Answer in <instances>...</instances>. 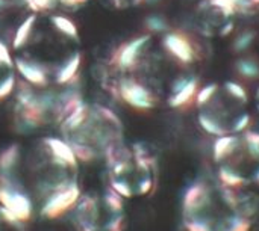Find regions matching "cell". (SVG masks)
<instances>
[{
	"mask_svg": "<svg viewBox=\"0 0 259 231\" xmlns=\"http://www.w3.org/2000/svg\"><path fill=\"white\" fill-rule=\"evenodd\" d=\"M15 67H17L18 73L24 77V80H27L29 83H33L36 86H46L47 85V74L36 64H32V62L23 61V59H17Z\"/></svg>",
	"mask_w": 259,
	"mask_h": 231,
	"instance_id": "9c48e42d",
	"label": "cell"
},
{
	"mask_svg": "<svg viewBox=\"0 0 259 231\" xmlns=\"http://www.w3.org/2000/svg\"><path fill=\"white\" fill-rule=\"evenodd\" d=\"M59 2L65 6H80V5L87 3L88 0H59Z\"/></svg>",
	"mask_w": 259,
	"mask_h": 231,
	"instance_id": "44dd1931",
	"label": "cell"
},
{
	"mask_svg": "<svg viewBox=\"0 0 259 231\" xmlns=\"http://www.w3.org/2000/svg\"><path fill=\"white\" fill-rule=\"evenodd\" d=\"M194 103L199 126L214 138L244 132L252 121L247 89L235 80L212 82L202 86Z\"/></svg>",
	"mask_w": 259,
	"mask_h": 231,
	"instance_id": "3957f363",
	"label": "cell"
},
{
	"mask_svg": "<svg viewBox=\"0 0 259 231\" xmlns=\"http://www.w3.org/2000/svg\"><path fill=\"white\" fill-rule=\"evenodd\" d=\"M18 159H20L18 145H11L6 150H3L0 153V172L11 174V171L17 166Z\"/></svg>",
	"mask_w": 259,
	"mask_h": 231,
	"instance_id": "7c38bea8",
	"label": "cell"
},
{
	"mask_svg": "<svg viewBox=\"0 0 259 231\" xmlns=\"http://www.w3.org/2000/svg\"><path fill=\"white\" fill-rule=\"evenodd\" d=\"M217 179L237 189L259 188V132L217 138L212 147Z\"/></svg>",
	"mask_w": 259,
	"mask_h": 231,
	"instance_id": "277c9868",
	"label": "cell"
},
{
	"mask_svg": "<svg viewBox=\"0 0 259 231\" xmlns=\"http://www.w3.org/2000/svg\"><path fill=\"white\" fill-rule=\"evenodd\" d=\"M80 62H82V54L79 51H76L62 67L61 70L58 71L56 74V82L61 83V85H65L68 82H71L74 77H76V73L80 67Z\"/></svg>",
	"mask_w": 259,
	"mask_h": 231,
	"instance_id": "8fae6325",
	"label": "cell"
},
{
	"mask_svg": "<svg viewBox=\"0 0 259 231\" xmlns=\"http://www.w3.org/2000/svg\"><path fill=\"white\" fill-rule=\"evenodd\" d=\"M126 227V218L123 213H112V218L108 221L103 231H124Z\"/></svg>",
	"mask_w": 259,
	"mask_h": 231,
	"instance_id": "2e32d148",
	"label": "cell"
},
{
	"mask_svg": "<svg viewBox=\"0 0 259 231\" xmlns=\"http://www.w3.org/2000/svg\"><path fill=\"white\" fill-rule=\"evenodd\" d=\"M237 15L228 0H200L194 8V29L205 38H225L234 30Z\"/></svg>",
	"mask_w": 259,
	"mask_h": 231,
	"instance_id": "5b68a950",
	"label": "cell"
},
{
	"mask_svg": "<svg viewBox=\"0 0 259 231\" xmlns=\"http://www.w3.org/2000/svg\"><path fill=\"white\" fill-rule=\"evenodd\" d=\"M14 89H15V77L14 74H8L3 80H0V100L9 97Z\"/></svg>",
	"mask_w": 259,
	"mask_h": 231,
	"instance_id": "d6986e66",
	"label": "cell"
},
{
	"mask_svg": "<svg viewBox=\"0 0 259 231\" xmlns=\"http://www.w3.org/2000/svg\"><path fill=\"white\" fill-rule=\"evenodd\" d=\"M44 144L47 145L49 148V153H50V157L52 160L59 165L61 168H73L76 166V156L70 147V144L61 141V139H44Z\"/></svg>",
	"mask_w": 259,
	"mask_h": 231,
	"instance_id": "ba28073f",
	"label": "cell"
},
{
	"mask_svg": "<svg viewBox=\"0 0 259 231\" xmlns=\"http://www.w3.org/2000/svg\"><path fill=\"white\" fill-rule=\"evenodd\" d=\"M80 198V189L74 185L70 183L68 186L55 191L46 201V204L42 206V216L49 218V219H55L61 215H64L65 212H68L71 207H74L77 204Z\"/></svg>",
	"mask_w": 259,
	"mask_h": 231,
	"instance_id": "52a82bcc",
	"label": "cell"
},
{
	"mask_svg": "<svg viewBox=\"0 0 259 231\" xmlns=\"http://www.w3.org/2000/svg\"><path fill=\"white\" fill-rule=\"evenodd\" d=\"M255 106H256V110L259 112V86L258 89H256V92H255Z\"/></svg>",
	"mask_w": 259,
	"mask_h": 231,
	"instance_id": "603a6c76",
	"label": "cell"
},
{
	"mask_svg": "<svg viewBox=\"0 0 259 231\" xmlns=\"http://www.w3.org/2000/svg\"><path fill=\"white\" fill-rule=\"evenodd\" d=\"M52 23L55 24V27L62 32L64 35H67L68 38L74 39V41H79V32H77V27L76 24L67 18V17H62V15H53L52 17Z\"/></svg>",
	"mask_w": 259,
	"mask_h": 231,
	"instance_id": "5bb4252c",
	"label": "cell"
},
{
	"mask_svg": "<svg viewBox=\"0 0 259 231\" xmlns=\"http://www.w3.org/2000/svg\"><path fill=\"white\" fill-rule=\"evenodd\" d=\"M197 64L196 48L185 35L164 30L159 36L146 33L124 77L150 95L155 109H178L191 103L199 91Z\"/></svg>",
	"mask_w": 259,
	"mask_h": 231,
	"instance_id": "6da1fadb",
	"label": "cell"
},
{
	"mask_svg": "<svg viewBox=\"0 0 259 231\" xmlns=\"http://www.w3.org/2000/svg\"><path fill=\"white\" fill-rule=\"evenodd\" d=\"M240 12H252L259 9V0H228Z\"/></svg>",
	"mask_w": 259,
	"mask_h": 231,
	"instance_id": "ac0fdd59",
	"label": "cell"
},
{
	"mask_svg": "<svg viewBox=\"0 0 259 231\" xmlns=\"http://www.w3.org/2000/svg\"><path fill=\"white\" fill-rule=\"evenodd\" d=\"M90 115H91V112H90L88 106L83 104V103H80L71 113H68L62 120V129H64V132L73 133V132L79 130L88 121Z\"/></svg>",
	"mask_w": 259,
	"mask_h": 231,
	"instance_id": "30bf717a",
	"label": "cell"
},
{
	"mask_svg": "<svg viewBox=\"0 0 259 231\" xmlns=\"http://www.w3.org/2000/svg\"><path fill=\"white\" fill-rule=\"evenodd\" d=\"M35 21H36V17L35 15H29L17 29L15 35H14V48H20L21 45H24L33 30V26H35Z\"/></svg>",
	"mask_w": 259,
	"mask_h": 231,
	"instance_id": "4fadbf2b",
	"label": "cell"
},
{
	"mask_svg": "<svg viewBox=\"0 0 259 231\" xmlns=\"http://www.w3.org/2000/svg\"><path fill=\"white\" fill-rule=\"evenodd\" d=\"M9 174H2L0 177V204L9 209L21 222H26L32 216V203L23 192L11 188Z\"/></svg>",
	"mask_w": 259,
	"mask_h": 231,
	"instance_id": "8992f818",
	"label": "cell"
},
{
	"mask_svg": "<svg viewBox=\"0 0 259 231\" xmlns=\"http://www.w3.org/2000/svg\"><path fill=\"white\" fill-rule=\"evenodd\" d=\"M14 65V61L11 57V53L8 50V47L0 41V67H8L11 68Z\"/></svg>",
	"mask_w": 259,
	"mask_h": 231,
	"instance_id": "ffe728a7",
	"label": "cell"
},
{
	"mask_svg": "<svg viewBox=\"0 0 259 231\" xmlns=\"http://www.w3.org/2000/svg\"><path fill=\"white\" fill-rule=\"evenodd\" d=\"M24 2L27 3V6L32 11H35V12H44V11L53 9L59 0H24Z\"/></svg>",
	"mask_w": 259,
	"mask_h": 231,
	"instance_id": "e0dca14e",
	"label": "cell"
},
{
	"mask_svg": "<svg viewBox=\"0 0 259 231\" xmlns=\"http://www.w3.org/2000/svg\"><path fill=\"white\" fill-rule=\"evenodd\" d=\"M259 213V198L249 189H237L219 179H199L182 200L187 231H252Z\"/></svg>",
	"mask_w": 259,
	"mask_h": 231,
	"instance_id": "7a4b0ae2",
	"label": "cell"
},
{
	"mask_svg": "<svg viewBox=\"0 0 259 231\" xmlns=\"http://www.w3.org/2000/svg\"><path fill=\"white\" fill-rule=\"evenodd\" d=\"M9 6H11V2L9 0H0V11L9 8Z\"/></svg>",
	"mask_w": 259,
	"mask_h": 231,
	"instance_id": "7402d4cb",
	"label": "cell"
},
{
	"mask_svg": "<svg viewBox=\"0 0 259 231\" xmlns=\"http://www.w3.org/2000/svg\"><path fill=\"white\" fill-rule=\"evenodd\" d=\"M105 203L108 206V209L112 213H123V197H120L117 192H114L111 189V192L106 194L105 197Z\"/></svg>",
	"mask_w": 259,
	"mask_h": 231,
	"instance_id": "9a60e30c",
	"label": "cell"
}]
</instances>
